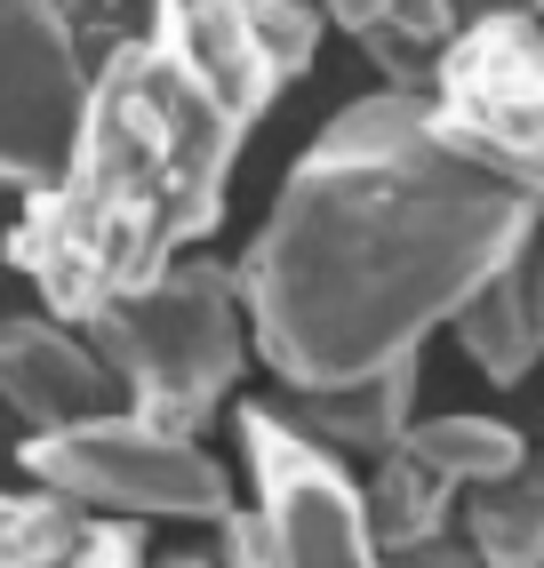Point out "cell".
<instances>
[{
    "mask_svg": "<svg viewBox=\"0 0 544 568\" xmlns=\"http://www.w3.org/2000/svg\"><path fill=\"white\" fill-rule=\"evenodd\" d=\"M464 361H473L488 385H521L536 376V296H528V256H513L504 273H488L473 296H464V313L449 321Z\"/></svg>",
    "mask_w": 544,
    "mask_h": 568,
    "instance_id": "obj_13",
    "label": "cell"
},
{
    "mask_svg": "<svg viewBox=\"0 0 544 568\" xmlns=\"http://www.w3.org/2000/svg\"><path fill=\"white\" fill-rule=\"evenodd\" d=\"M89 104V49L57 0H0V184L41 193Z\"/></svg>",
    "mask_w": 544,
    "mask_h": 568,
    "instance_id": "obj_8",
    "label": "cell"
},
{
    "mask_svg": "<svg viewBox=\"0 0 544 568\" xmlns=\"http://www.w3.org/2000/svg\"><path fill=\"white\" fill-rule=\"evenodd\" d=\"M544 209L464 169L416 89H369L289 161L241 273L249 345L281 393L409 368L488 273L528 256Z\"/></svg>",
    "mask_w": 544,
    "mask_h": 568,
    "instance_id": "obj_1",
    "label": "cell"
},
{
    "mask_svg": "<svg viewBox=\"0 0 544 568\" xmlns=\"http://www.w3.org/2000/svg\"><path fill=\"white\" fill-rule=\"evenodd\" d=\"M72 568H152L144 537H137V520H89V537L81 552H72Z\"/></svg>",
    "mask_w": 544,
    "mask_h": 568,
    "instance_id": "obj_18",
    "label": "cell"
},
{
    "mask_svg": "<svg viewBox=\"0 0 544 568\" xmlns=\"http://www.w3.org/2000/svg\"><path fill=\"white\" fill-rule=\"evenodd\" d=\"M216 568H272V545H264V520H256V505H241L232 497V513L216 520V552H209Z\"/></svg>",
    "mask_w": 544,
    "mask_h": 568,
    "instance_id": "obj_17",
    "label": "cell"
},
{
    "mask_svg": "<svg viewBox=\"0 0 544 568\" xmlns=\"http://www.w3.org/2000/svg\"><path fill=\"white\" fill-rule=\"evenodd\" d=\"M241 465L272 568H384L353 465L281 425L272 400H241Z\"/></svg>",
    "mask_w": 544,
    "mask_h": 568,
    "instance_id": "obj_6",
    "label": "cell"
},
{
    "mask_svg": "<svg viewBox=\"0 0 544 568\" xmlns=\"http://www.w3.org/2000/svg\"><path fill=\"white\" fill-rule=\"evenodd\" d=\"M281 425H296L304 440H321L329 457H384L409 425H416V361L409 368H384V376H361V385H321V393H289L272 400Z\"/></svg>",
    "mask_w": 544,
    "mask_h": 568,
    "instance_id": "obj_11",
    "label": "cell"
},
{
    "mask_svg": "<svg viewBox=\"0 0 544 568\" xmlns=\"http://www.w3.org/2000/svg\"><path fill=\"white\" fill-rule=\"evenodd\" d=\"M528 457V440L504 425V416H473V408H449V416H416V425L376 457L369 473V528H376V552H416V545H441L456 505L473 488L504 480Z\"/></svg>",
    "mask_w": 544,
    "mask_h": 568,
    "instance_id": "obj_7",
    "label": "cell"
},
{
    "mask_svg": "<svg viewBox=\"0 0 544 568\" xmlns=\"http://www.w3.org/2000/svg\"><path fill=\"white\" fill-rule=\"evenodd\" d=\"M456 9H464V0H456ZM481 9H521V17H544V0H473V17Z\"/></svg>",
    "mask_w": 544,
    "mask_h": 568,
    "instance_id": "obj_21",
    "label": "cell"
},
{
    "mask_svg": "<svg viewBox=\"0 0 544 568\" xmlns=\"http://www.w3.org/2000/svg\"><path fill=\"white\" fill-rule=\"evenodd\" d=\"M24 480L57 488L81 513L97 520H192V528H216L232 513V473L209 457L201 440L161 433L144 416L112 408L89 416V425H64V433H24L17 448Z\"/></svg>",
    "mask_w": 544,
    "mask_h": 568,
    "instance_id": "obj_5",
    "label": "cell"
},
{
    "mask_svg": "<svg viewBox=\"0 0 544 568\" xmlns=\"http://www.w3.org/2000/svg\"><path fill=\"white\" fill-rule=\"evenodd\" d=\"M177 32L104 49L89 64V104L64 169L24 193L0 241V256L41 288L49 321L64 328L152 288L224 224L249 121L201 81Z\"/></svg>",
    "mask_w": 544,
    "mask_h": 568,
    "instance_id": "obj_2",
    "label": "cell"
},
{
    "mask_svg": "<svg viewBox=\"0 0 544 568\" xmlns=\"http://www.w3.org/2000/svg\"><path fill=\"white\" fill-rule=\"evenodd\" d=\"M456 520L481 568H544V457H521L504 480L473 488Z\"/></svg>",
    "mask_w": 544,
    "mask_h": 568,
    "instance_id": "obj_14",
    "label": "cell"
},
{
    "mask_svg": "<svg viewBox=\"0 0 544 568\" xmlns=\"http://www.w3.org/2000/svg\"><path fill=\"white\" fill-rule=\"evenodd\" d=\"M313 17L336 24L344 41L384 72V89H424L441 41L464 24L456 0H313Z\"/></svg>",
    "mask_w": 544,
    "mask_h": 568,
    "instance_id": "obj_12",
    "label": "cell"
},
{
    "mask_svg": "<svg viewBox=\"0 0 544 568\" xmlns=\"http://www.w3.org/2000/svg\"><path fill=\"white\" fill-rule=\"evenodd\" d=\"M528 296H536V368H544V224L528 241Z\"/></svg>",
    "mask_w": 544,
    "mask_h": 568,
    "instance_id": "obj_20",
    "label": "cell"
},
{
    "mask_svg": "<svg viewBox=\"0 0 544 568\" xmlns=\"http://www.w3.org/2000/svg\"><path fill=\"white\" fill-rule=\"evenodd\" d=\"M89 520L97 513H81L72 497H57L41 480L0 488V568H72Z\"/></svg>",
    "mask_w": 544,
    "mask_h": 568,
    "instance_id": "obj_15",
    "label": "cell"
},
{
    "mask_svg": "<svg viewBox=\"0 0 544 568\" xmlns=\"http://www.w3.org/2000/svg\"><path fill=\"white\" fill-rule=\"evenodd\" d=\"M72 41L89 49V64L104 49H129V41H169L184 24V0H57Z\"/></svg>",
    "mask_w": 544,
    "mask_h": 568,
    "instance_id": "obj_16",
    "label": "cell"
},
{
    "mask_svg": "<svg viewBox=\"0 0 544 568\" xmlns=\"http://www.w3.org/2000/svg\"><path fill=\"white\" fill-rule=\"evenodd\" d=\"M184 57L201 81L256 129L321 57V17L313 0H184Z\"/></svg>",
    "mask_w": 544,
    "mask_h": 568,
    "instance_id": "obj_9",
    "label": "cell"
},
{
    "mask_svg": "<svg viewBox=\"0 0 544 568\" xmlns=\"http://www.w3.org/2000/svg\"><path fill=\"white\" fill-rule=\"evenodd\" d=\"M384 568H481L464 552V537H441V545H416V552H384Z\"/></svg>",
    "mask_w": 544,
    "mask_h": 568,
    "instance_id": "obj_19",
    "label": "cell"
},
{
    "mask_svg": "<svg viewBox=\"0 0 544 568\" xmlns=\"http://www.w3.org/2000/svg\"><path fill=\"white\" fill-rule=\"evenodd\" d=\"M81 336L112 368L121 408L144 416V425H161V433H184V440L209 433V416L232 400L241 368L256 361L241 273L224 256L169 264L152 288H137L121 305H104L97 321H81Z\"/></svg>",
    "mask_w": 544,
    "mask_h": 568,
    "instance_id": "obj_3",
    "label": "cell"
},
{
    "mask_svg": "<svg viewBox=\"0 0 544 568\" xmlns=\"http://www.w3.org/2000/svg\"><path fill=\"white\" fill-rule=\"evenodd\" d=\"M416 97L433 136L464 169H481L528 209H544V17H521V9L464 17L441 41Z\"/></svg>",
    "mask_w": 544,
    "mask_h": 568,
    "instance_id": "obj_4",
    "label": "cell"
},
{
    "mask_svg": "<svg viewBox=\"0 0 544 568\" xmlns=\"http://www.w3.org/2000/svg\"><path fill=\"white\" fill-rule=\"evenodd\" d=\"M0 400L24 416V433H64L89 416H112L121 385L81 328L49 313H0Z\"/></svg>",
    "mask_w": 544,
    "mask_h": 568,
    "instance_id": "obj_10",
    "label": "cell"
}]
</instances>
